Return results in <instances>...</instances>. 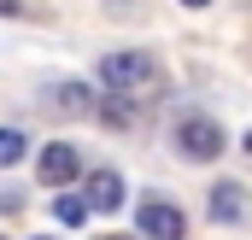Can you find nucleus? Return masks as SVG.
<instances>
[{
  "instance_id": "1",
  "label": "nucleus",
  "mask_w": 252,
  "mask_h": 240,
  "mask_svg": "<svg viewBox=\"0 0 252 240\" xmlns=\"http://www.w3.org/2000/svg\"><path fill=\"white\" fill-rule=\"evenodd\" d=\"M100 82L112 94H153L158 88V59L153 53H106L100 59Z\"/></svg>"
},
{
  "instance_id": "2",
  "label": "nucleus",
  "mask_w": 252,
  "mask_h": 240,
  "mask_svg": "<svg viewBox=\"0 0 252 240\" xmlns=\"http://www.w3.org/2000/svg\"><path fill=\"white\" fill-rule=\"evenodd\" d=\"M223 147H229V135H223V123L205 118V112H193V118L176 123V152L193 158V164H211V158H223Z\"/></svg>"
},
{
  "instance_id": "3",
  "label": "nucleus",
  "mask_w": 252,
  "mask_h": 240,
  "mask_svg": "<svg viewBox=\"0 0 252 240\" xmlns=\"http://www.w3.org/2000/svg\"><path fill=\"white\" fill-rule=\"evenodd\" d=\"M135 229L147 240H182L188 235V217H182V205H170L164 193H147V199L135 205Z\"/></svg>"
},
{
  "instance_id": "4",
  "label": "nucleus",
  "mask_w": 252,
  "mask_h": 240,
  "mask_svg": "<svg viewBox=\"0 0 252 240\" xmlns=\"http://www.w3.org/2000/svg\"><path fill=\"white\" fill-rule=\"evenodd\" d=\"M35 176L47 181V187H64V181L82 176V152L70 147V141H53V147H41V158H35Z\"/></svg>"
},
{
  "instance_id": "5",
  "label": "nucleus",
  "mask_w": 252,
  "mask_h": 240,
  "mask_svg": "<svg viewBox=\"0 0 252 240\" xmlns=\"http://www.w3.org/2000/svg\"><path fill=\"white\" fill-rule=\"evenodd\" d=\"M47 106H59L64 118H94V112H100V100H94L82 82H53V88H47Z\"/></svg>"
},
{
  "instance_id": "6",
  "label": "nucleus",
  "mask_w": 252,
  "mask_h": 240,
  "mask_svg": "<svg viewBox=\"0 0 252 240\" xmlns=\"http://www.w3.org/2000/svg\"><path fill=\"white\" fill-rule=\"evenodd\" d=\"M124 199H129V187H124L118 170H94V176H88V205H94V211H118Z\"/></svg>"
},
{
  "instance_id": "7",
  "label": "nucleus",
  "mask_w": 252,
  "mask_h": 240,
  "mask_svg": "<svg viewBox=\"0 0 252 240\" xmlns=\"http://www.w3.org/2000/svg\"><path fill=\"white\" fill-rule=\"evenodd\" d=\"M247 217V187L241 181H217L211 187V223H241Z\"/></svg>"
},
{
  "instance_id": "8",
  "label": "nucleus",
  "mask_w": 252,
  "mask_h": 240,
  "mask_svg": "<svg viewBox=\"0 0 252 240\" xmlns=\"http://www.w3.org/2000/svg\"><path fill=\"white\" fill-rule=\"evenodd\" d=\"M88 211H94V205H88V193H59V199H53V217H59L64 229H82V223H88Z\"/></svg>"
},
{
  "instance_id": "9",
  "label": "nucleus",
  "mask_w": 252,
  "mask_h": 240,
  "mask_svg": "<svg viewBox=\"0 0 252 240\" xmlns=\"http://www.w3.org/2000/svg\"><path fill=\"white\" fill-rule=\"evenodd\" d=\"M100 118L112 123V129H129V123H135V106H129V94H106V100H100Z\"/></svg>"
},
{
  "instance_id": "10",
  "label": "nucleus",
  "mask_w": 252,
  "mask_h": 240,
  "mask_svg": "<svg viewBox=\"0 0 252 240\" xmlns=\"http://www.w3.org/2000/svg\"><path fill=\"white\" fill-rule=\"evenodd\" d=\"M24 152H30L24 129H0V170H6V164H24Z\"/></svg>"
},
{
  "instance_id": "11",
  "label": "nucleus",
  "mask_w": 252,
  "mask_h": 240,
  "mask_svg": "<svg viewBox=\"0 0 252 240\" xmlns=\"http://www.w3.org/2000/svg\"><path fill=\"white\" fill-rule=\"evenodd\" d=\"M182 6H211V0H182Z\"/></svg>"
},
{
  "instance_id": "12",
  "label": "nucleus",
  "mask_w": 252,
  "mask_h": 240,
  "mask_svg": "<svg viewBox=\"0 0 252 240\" xmlns=\"http://www.w3.org/2000/svg\"><path fill=\"white\" fill-rule=\"evenodd\" d=\"M241 147H247V152H252V129H247V141H241Z\"/></svg>"
},
{
  "instance_id": "13",
  "label": "nucleus",
  "mask_w": 252,
  "mask_h": 240,
  "mask_svg": "<svg viewBox=\"0 0 252 240\" xmlns=\"http://www.w3.org/2000/svg\"><path fill=\"white\" fill-rule=\"evenodd\" d=\"M112 240H124V235H112Z\"/></svg>"
}]
</instances>
